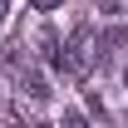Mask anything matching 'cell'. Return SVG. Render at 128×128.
Wrapping results in <instances>:
<instances>
[{"mask_svg": "<svg viewBox=\"0 0 128 128\" xmlns=\"http://www.w3.org/2000/svg\"><path fill=\"white\" fill-rule=\"evenodd\" d=\"M34 10H59V0H30Z\"/></svg>", "mask_w": 128, "mask_h": 128, "instance_id": "3957f363", "label": "cell"}, {"mask_svg": "<svg viewBox=\"0 0 128 128\" xmlns=\"http://www.w3.org/2000/svg\"><path fill=\"white\" fill-rule=\"evenodd\" d=\"M123 84H128V69H123Z\"/></svg>", "mask_w": 128, "mask_h": 128, "instance_id": "8992f818", "label": "cell"}, {"mask_svg": "<svg viewBox=\"0 0 128 128\" xmlns=\"http://www.w3.org/2000/svg\"><path fill=\"white\" fill-rule=\"evenodd\" d=\"M94 64H98V34H94V25H79L64 44V69H69V79H89Z\"/></svg>", "mask_w": 128, "mask_h": 128, "instance_id": "6da1fadb", "label": "cell"}, {"mask_svg": "<svg viewBox=\"0 0 128 128\" xmlns=\"http://www.w3.org/2000/svg\"><path fill=\"white\" fill-rule=\"evenodd\" d=\"M5 15H10V0H0V25H5Z\"/></svg>", "mask_w": 128, "mask_h": 128, "instance_id": "5b68a950", "label": "cell"}, {"mask_svg": "<svg viewBox=\"0 0 128 128\" xmlns=\"http://www.w3.org/2000/svg\"><path fill=\"white\" fill-rule=\"evenodd\" d=\"M59 128H89V118H84L79 108H64V118H59Z\"/></svg>", "mask_w": 128, "mask_h": 128, "instance_id": "7a4b0ae2", "label": "cell"}, {"mask_svg": "<svg viewBox=\"0 0 128 128\" xmlns=\"http://www.w3.org/2000/svg\"><path fill=\"white\" fill-rule=\"evenodd\" d=\"M0 128H30V123H20V118H5V123H0Z\"/></svg>", "mask_w": 128, "mask_h": 128, "instance_id": "277c9868", "label": "cell"}]
</instances>
